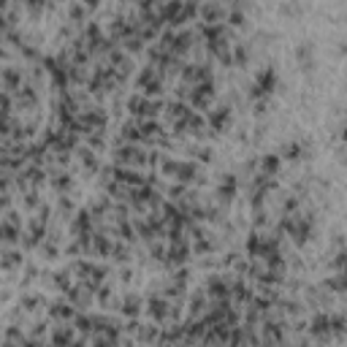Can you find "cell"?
<instances>
[{"label":"cell","instance_id":"obj_1","mask_svg":"<svg viewBox=\"0 0 347 347\" xmlns=\"http://www.w3.org/2000/svg\"><path fill=\"white\" fill-rule=\"evenodd\" d=\"M160 103H152V100H144V98H133L130 100V112L139 114V117H152V114H158Z\"/></svg>","mask_w":347,"mask_h":347}]
</instances>
